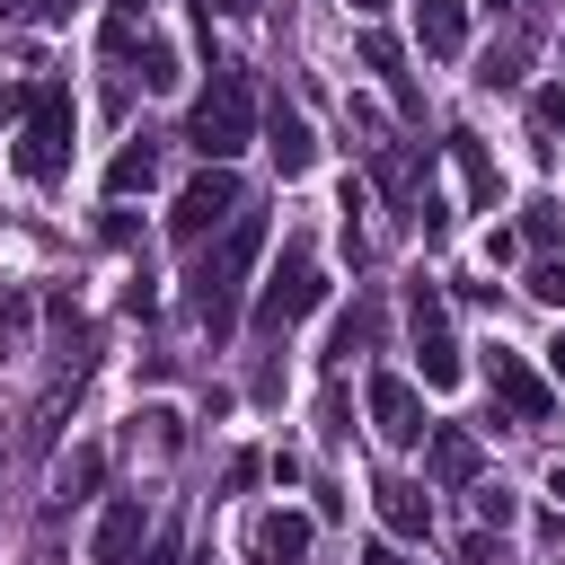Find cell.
<instances>
[{
  "instance_id": "14",
  "label": "cell",
  "mask_w": 565,
  "mask_h": 565,
  "mask_svg": "<svg viewBox=\"0 0 565 565\" xmlns=\"http://www.w3.org/2000/svg\"><path fill=\"white\" fill-rule=\"evenodd\" d=\"M309 547H318L309 512H265L256 521V565H309Z\"/></svg>"
},
{
  "instance_id": "29",
  "label": "cell",
  "mask_w": 565,
  "mask_h": 565,
  "mask_svg": "<svg viewBox=\"0 0 565 565\" xmlns=\"http://www.w3.org/2000/svg\"><path fill=\"white\" fill-rule=\"evenodd\" d=\"M494 539H503V530H468V539H459V565H503Z\"/></svg>"
},
{
  "instance_id": "5",
  "label": "cell",
  "mask_w": 565,
  "mask_h": 565,
  "mask_svg": "<svg viewBox=\"0 0 565 565\" xmlns=\"http://www.w3.org/2000/svg\"><path fill=\"white\" fill-rule=\"evenodd\" d=\"M406 344H415V371H424V388H450L468 362H459V335H450V309H441V291L433 282H415L406 291Z\"/></svg>"
},
{
  "instance_id": "23",
  "label": "cell",
  "mask_w": 565,
  "mask_h": 565,
  "mask_svg": "<svg viewBox=\"0 0 565 565\" xmlns=\"http://www.w3.org/2000/svg\"><path fill=\"white\" fill-rule=\"evenodd\" d=\"M371 335H380V318H371V309H344V318H335V344H327V353L344 362V353H362Z\"/></svg>"
},
{
  "instance_id": "10",
  "label": "cell",
  "mask_w": 565,
  "mask_h": 565,
  "mask_svg": "<svg viewBox=\"0 0 565 565\" xmlns=\"http://www.w3.org/2000/svg\"><path fill=\"white\" fill-rule=\"evenodd\" d=\"M265 150H274V168L282 177H309V159H318V132H309V115L300 106H265Z\"/></svg>"
},
{
  "instance_id": "18",
  "label": "cell",
  "mask_w": 565,
  "mask_h": 565,
  "mask_svg": "<svg viewBox=\"0 0 565 565\" xmlns=\"http://www.w3.org/2000/svg\"><path fill=\"white\" fill-rule=\"evenodd\" d=\"M362 62H371V71H380V79H388V97H397V106H406V115H415V79H406V53H397V44H388V35H362Z\"/></svg>"
},
{
  "instance_id": "28",
  "label": "cell",
  "mask_w": 565,
  "mask_h": 565,
  "mask_svg": "<svg viewBox=\"0 0 565 565\" xmlns=\"http://www.w3.org/2000/svg\"><path fill=\"white\" fill-rule=\"evenodd\" d=\"M79 0H0V18H35V26H62Z\"/></svg>"
},
{
  "instance_id": "12",
  "label": "cell",
  "mask_w": 565,
  "mask_h": 565,
  "mask_svg": "<svg viewBox=\"0 0 565 565\" xmlns=\"http://www.w3.org/2000/svg\"><path fill=\"white\" fill-rule=\"evenodd\" d=\"M141 530H150V503H141V494H115V503L97 512V539H88V556H97V565H124V556L141 547Z\"/></svg>"
},
{
  "instance_id": "1",
  "label": "cell",
  "mask_w": 565,
  "mask_h": 565,
  "mask_svg": "<svg viewBox=\"0 0 565 565\" xmlns=\"http://www.w3.org/2000/svg\"><path fill=\"white\" fill-rule=\"evenodd\" d=\"M9 115H18V177L26 185H62L71 177V132H79L71 88L62 79H35V88L9 97Z\"/></svg>"
},
{
  "instance_id": "9",
  "label": "cell",
  "mask_w": 565,
  "mask_h": 565,
  "mask_svg": "<svg viewBox=\"0 0 565 565\" xmlns=\"http://www.w3.org/2000/svg\"><path fill=\"white\" fill-rule=\"evenodd\" d=\"M477 468H486V450H477L468 424H433V433H424V477H433V486H468Z\"/></svg>"
},
{
  "instance_id": "4",
  "label": "cell",
  "mask_w": 565,
  "mask_h": 565,
  "mask_svg": "<svg viewBox=\"0 0 565 565\" xmlns=\"http://www.w3.org/2000/svg\"><path fill=\"white\" fill-rule=\"evenodd\" d=\"M318 300H327V282H318L309 238H282V256H274V274H265V291H256V327H265V335H282V327H300Z\"/></svg>"
},
{
  "instance_id": "35",
  "label": "cell",
  "mask_w": 565,
  "mask_h": 565,
  "mask_svg": "<svg viewBox=\"0 0 565 565\" xmlns=\"http://www.w3.org/2000/svg\"><path fill=\"white\" fill-rule=\"evenodd\" d=\"M353 9H362V18H371V9H380V0H353Z\"/></svg>"
},
{
  "instance_id": "19",
  "label": "cell",
  "mask_w": 565,
  "mask_h": 565,
  "mask_svg": "<svg viewBox=\"0 0 565 565\" xmlns=\"http://www.w3.org/2000/svg\"><path fill=\"white\" fill-rule=\"evenodd\" d=\"M132 441H150V450L168 459V450L185 441V415H177V406H141V415H132Z\"/></svg>"
},
{
  "instance_id": "34",
  "label": "cell",
  "mask_w": 565,
  "mask_h": 565,
  "mask_svg": "<svg viewBox=\"0 0 565 565\" xmlns=\"http://www.w3.org/2000/svg\"><path fill=\"white\" fill-rule=\"evenodd\" d=\"M150 565H177V547H159V556H150Z\"/></svg>"
},
{
  "instance_id": "36",
  "label": "cell",
  "mask_w": 565,
  "mask_h": 565,
  "mask_svg": "<svg viewBox=\"0 0 565 565\" xmlns=\"http://www.w3.org/2000/svg\"><path fill=\"white\" fill-rule=\"evenodd\" d=\"M486 9H521V0H486Z\"/></svg>"
},
{
  "instance_id": "15",
  "label": "cell",
  "mask_w": 565,
  "mask_h": 565,
  "mask_svg": "<svg viewBox=\"0 0 565 565\" xmlns=\"http://www.w3.org/2000/svg\"><path fill=\"white\" fill-rule=\"evenodd\" d=\"M415 44H424L433 62H459V53H468V0H424V9H415Z\"/></svg>"
},
{
  "instance_id": "8",
  "label": "cell",
  "mask_w": 565,
  "mask_h": 565,
  "mask_svg": "<svg viewBox=\"0 0 565 565\" xmlns=\"http://www.w3.org/2000/svg\"><path fill=\"white\" fill-rule=\"evenodd\" d=\"M371 424H380V441H397V450H415L424 433H433V415H424V397L397 380V371H371Z\"/></svg>"
},
{
  "instance_id": "33",
  "label": "cell",
  "mask_w": 565,
  "mask_h": 565,
  "mask_svg": "<svg viewBox=\"0 0 565 565\" xmlns=\"http://www.w3.org/2000/svg\"><path fill=\"white\" fill-rule=\"evenodd\" d=\"M547 362H556V388H565V335H556V344H547Z\"/></svg>"
},
{
  "instance_id": "26",
  "label": "cell",
  "mask_w": 565,
  "mask_h": 565,
  "mask_svg": "<svg viewBox=\"0 0 565 565\" xmlns=\"http://www.w3.org/2000/svg\"><path fill=\"white\" fill-rule=\"evenodd\" d=\"M512 79H521V44H503V53L477 62V88H512Z\"/></svg>"
},
{
  "instance_id": "21",
  "label": "cell",
  "mask_w": 565,
  "mask_h": 565,
  "mask_svg": "<svg viewBox=\"0 0 565 565\" xmlns=\"http://www.w3.org/2000/svg\"><path fill=\"white\" fill-rule=\"evenodd\" d=\"M150 18V0H106V53H132V26Z\"/></svg>"
},
{
  "instance_id": "25",
  "label": "cell",
  "mask_w": 565,
  "mask_h": 565,
  "mask_svg": "<svg viewBox=\"0 0 565 565\" xmlns=\"http://www.w3.org/2000/svg\"><path fill=\"white\" fill-rule=\"evenodd\" d=\"M141 88H177V53H168L159 35L141 44Z\"/></svg>"
},
{
  "instance_id": "2",
  "label": "cell",
  "mask_w": 565,
  "mask_h": 565,
  "mask_svg": "<svg viewBox=\"0 0 565 565\" xmlns=\"http://www.w3.org/2000/svg\"><path fill=\"white\" fill-rule=\"evenodd\" d=\"M256 124H265L256 79H247L238 62H212V88H203V97H194V115H185V141L203 150V168H230V159L256 141Z\"/></svg>"
},
{
  "instance_id": "27",
  "label": "cell",
  "mask_w": 565,
  "mask_h": 565,
  "mask_svg": "<svg viewBox=\"0 0 565 565\" xmlns=\"http://www.w3.org/2000/svg\"><path fill=\"white\" fill-rule=\"evenodd\" d=\"M521 238L547 256V247H556V203H521Z\"/></svg>"
},
{
  "instance_id": "3",
  "label": "cell",
  "mask_w": 565,
  "mask_h": 565,
  "mask_svg": "<svg viewBox=\"0 0 565 565\" xmlns=\"http://www.w3.org/2000/svg\"><path fill=\"white\" fill-rule=\"evenodd\" d=\"M256 247H265V221H256V212H238V221L221 230V247L194 265V318H203V335H212V344L238 327V282H247Z\"/></svg>"
},
{
  "instance_id": "24",
  "label": "cell",
  "mask_w": 565,
  "mask_h": 565,
  "mask_svg": "<svg viewBox=\"0 0 565 565\" xmlns=\"http://www.w3.org/2000/svg\"><path fill=\"white\" fill-rule=\"evenodd\" d=\"M521 291H530V300H547V309H565V265H556V256H539Z\"/></svg>"
},
{
  "instance_id": "30",
  "label": "cell",
  "mask_w": 565,
  "mask_h": 565,
  "mask_svg": "<svg viewBox=\"0 0 565 565\" xmlns=\"http://www.w3.org/2000/svg\"><path fill=\"white\" fill-rule=\"evenodd\" d=\"M362 565H406V547H397V539H380V547H371Z\"/></svg>"
},
{
  "instance_id": "31",
  "label": "cell",
  "mask_w": 565,
  "mask_h": 565,
  "mask_svg": "<svg viewBox=\"0 0 565 565\" xmlns=\"http://www.w3.org/2000/svg\"><path fill=\"white\" fill-rule=\"evenodd\" d=\"M203 9H221V18H247V9H256V0H203Z\"/></svg>"
},
{
  "instance_id": "13",
  "label": "cell",
  "mask_w": 565,
  "mask_h": 565,
  "mask_svg": "<svg viewBox=\"0 0 565 565\" xmlns=\"http://www.w3.org/2000/svg\"><path fill=\"white\" fill-rule=\"evenodd\" d=\"M159 168H168V141H159V132H132V141L115 150V168H106V194H115V203H124V194H150Z\"/></svg>"
},
{
  "instance_id": "17",
  "label": "cell",
  "mask_w": 565,
  "mask_h": 565,
  "mask_svg": "<svg viewBox=\"0 0 565 565\" xmlns=\"http://www.w3.org/2000/svg\"><path fill=\"white\" fill-rule=\"evenodd\" d=\"M97 486H106V450H97V441H79V450L53 468V503H88Z\"/></svg>"
},
{
  "instance_id": "32",
  "label": "cell",
  "mask_w": 565,
  "mask_h": 565,
  "mask_svg": "<svg viewBox=\"0 0 565 565\" xmlns=\"http://www.w3.org/2000/svg\"><path fill=\"white\" fill-rule=\"evenodd\" d=\"M547 494H556V503H565V459H556V468H547Z\"/></svg>"
},
{
  "instance_id": "7",
  "label": "cell",
  "mask_w": 565,
  "mask_h": 565,
  "mask_svg": "<svg viewBox=\"0 0 565 565\" xmlns=\"http://www.w3.org/2000/svg\"><path fill=\"white\" fill-rule=\"evenodd\" d=\"M486 388H494V415L512 424V433H539L547 415H556V397H547V380L512 353V344H494V362H486Z\"/></svg>"
},
{
  "instance_id": "22",
  "label": "cell",
  "mask_w": 565,
  "mask_h": 565,
  "mask_svg": "<svg viewBox=\"0 0 565 565\" xmlns=\"http://www.w3.org/2000/svg\"><path fill=\"white\" fill-rule=\"evenodd\" d=\"M530 124H539L547 141H565V79H547V88H530Z\"/></svg>"
},
{
  "instance_id": "20",
  "label": "cell",
  "mask_w": 565,
  "mask_h": 565,
  "mask_svg": "<svg viewBox=\"0 0 565 565\" xmlns=\"http://www.w3.org/2000/svg\"><path fill=\"white\" fill-rule=\"evenodd\" d=\"M521 521V494L512 486H477V530H512Z\"/></svg>"
},
{
  "instance_id": "16",
  "label": "cell",
  "mask_w": 565,
  "mask_h": 565,
  "mask_svg": "<svg viewBox=\"0 0 565 565\" xmlns=\"http://www.w3.org/2000/svg\"><path fill=\"white\" fill-rule=\"evenodd\" d=\"M450 159H459L468 203H477V212H494V203H503V168H494V150H486L477 132H450Z\"/></svg>"
},
{
  "instance_id": "11",
  "label": "cell",
  "mask_w": 565,
  "mask_h": 565,
  "mask_svg": "<svg viewBox=\"0 0 565 565\" xmlns=\"http://www.w3.org/2000/svg\"><path fill=\"white\" fill-rule=\"evenodd\" d=\"M371 494H380V530H388V539H406V547H415V539H433V494H424V486L380 477Z\"/></svg>"
},
{
  "instance_id": "6",
  "label": "cell",
  "mask_w": 565,
  "mask_h": 565,
  "mask_svg": "<svg viewBox=\"0 0 565 565\" xmlns=\"http://www.w3.org/2000/svg\"><path fill=\"white\" fill-rule=\"evenodd\" d=\"M238 212H247V185H238L230 168H203V177H185V185H177L168 230L194 247V238H212V230H221V221H238Z\"/></svg>"
}]
</instances>
